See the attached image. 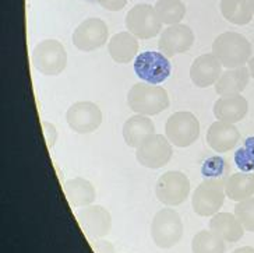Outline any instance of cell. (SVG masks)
Returning a JSON list of instances; mask_svg holds the SVG:
<instances>
[{"mask_svg":"<svg viewBox=\"0 0 254 253\" xmlns=\"http://www.w3.org/2000/svg\"><path fill=\"white\" fill-rule=\"evenodd\" d=\"M168 140L176 147H189L200 136V122L191 112H175L165 125Z\"/></svg>","mask_w":254,"mask_h":253,"instance_id":"8992f818","label":"cell"},{"mask_svg":"<svg viewBox=\"0 0 254 253\" xmlns=\"http://www.w3.org/2000/svg\"><path fill=\"white\" fill-rule=\"evenodd\" d=\"M109 55L116 63L126 65L137 58L138 53V41L131 32H119L115 34L108 44Z\"/></svg>","mask_w":254,"mask_h":253,"instance_id":"ffe728a7","label":"cell"},{"mask_svg":"<svg viewBox=\"0 0 254 253\" xmlns=\"http://www.w3.org/2000/svg\"><path fill=\"white\" fill-rule=\"evenodd\" d=\"M191 251L193 253H225V241L211 230H204L194 235Z\"/></svg>","mask_w":254,"mask_h":253,"instance_id":"484cf974","label":"cell"},{"mask_svg":"<svg viewBox=\"0 0 254 253\" xmlns=\"http://www.w3.org/2000/svg\"><path fill=\"white\" fill-rule=\"evenodd\" d=\"M151 237L161 249H171L183 237V223L173 209H162L152 218Z\"/></svg>","mask_w":254,"mask_h":253,"instance_id":"277c9868","label":"cell"},{"mask_svg":"<svg viewBox=\"0 0 254 253\" xmlns=\"http://www.w3.org/2000/svg\"><path fill=\"white\" fill-rule=\"evenodd\" d=\"M98 4L109 11H120L127 4V0H97Z\"/></svg>","mask_w":254,"mask_h":253,"instance_id":"f1b7e54d","label":"cell"},{"mask_svg":"<svg viewBox=\"0 0 254 253\" xmlns=\"http://www.w3.org/2000/svg\"><path fill=\"white\" fill-rule=\"evenodd\" d=\"M219 7L225 20L235 25H246L254 15L249 0H221Z\"/></svg>","mask_w":254,"mask_h":253,"instance_id":"cb8c5ba5","label":"cell"},{"mask_svg":"<svg viewBox=\"0 0 254 253\" xmlns=\"http://www.w3.org/2000/svg\"><path fill=\"white\" fill-rule=\"evenodd\" d=\"M212 53L226 69L245 66L252 59V44L239 32H224L212 44Z\"/></svg>","mask_w":254,"mask_h":253,"instance_id":"6da1fadb","label":"cell"},{"mask_svg":"<svg viewBox=\"0 0 254 253\" xmlns=\"http://www.w3.org/2000/svg\"><path fill=\"white\" fill-rule=\"evenodd\" d=\"M77 220L84 232L92 238L106 237L112 228V217L102 206H87L77 213Z\"/></svg>","mask_w":254,"mask_h":253,"instance_id":"5bb4252c","label":"cell"},{"mask_svg":"<svg viewBox=\"0 0 254 253\" xmlns=\"http://www.w3.org/2000/svg\"><path fill=\"white\" fill-rule=\"evenodd\" d=\"M190 193V180L183 172L169 171L161 175L155 186L158 200L165 206H180Z\"/></svg>","mask_w":254,"mask_h":253,"instance_id":"9c48e42d","label":"cell"},{"mask_svg":"<svg viewBox=\"0 0 254 253\" xmlns=\"http://www.w3.org/2000/svg\"><path fill=\"white\" fill-rule=\"evenodd\" d=\"M172 143L162 134H152L135 151L137 161L151 169H158L168 164L172 158Z\"/></svg>","mask_w":254,"mask_h":253,"instance_id":"30bf717a","label":"cell"},{"mask_svg":"<svg viewBox=\"0 0 254 253\" xmlns=\"http://www.w3.org/2000/svg\"><path fill=\"white\" fill-rule=\"evenodd\" d=\"M154 7L162 24L168 25L179 24L186 14V6L180 0H158Z\"/></svg>","mask_w":254,"mask_h":253,"instance_id":"d4e9b609","label":"cell"},{"mask_svg":"<svg viewBox=\"0 0 254 253\" xmlns=\"http://www.w3.org/2000/svg\"><path fill=\"white\" fill-rule=\"evenodd\" d=\"M209 230L226 242H238L245 234V228L238 217L231 213H217L209 221Z\"/></svg>","mask_w":254,"mask_h":253,"instance_id":"44dd1931","label":"cell"},{"mask_svg":"<svg viewBox=\"0 0 254 253\" xmlns=\"http://www.w3.org/2000/svg\"><path fill=\"white\" fill-rule=\"evenodd\" d=\"M134 72L137 77L148 84L164 83L172 72L171 62L162 52L147 51L137 55L134 59Z\"/></svg>","mask_w":254,"mask_h":253,"instance_id":"52a82bcc","label":"cell"},{"mask_svg":"<svg viewBox=\"0 0 254 253\" xmlns=\"http://www.w3.org/2000/svg\"><path fill=\"white\" fill-rule=\"evenodd\" d=\"M212 111L218 120L235 125L245 119L249 111V104L246 98L240 94L232 97H221L215 101Z\"/></svg>","mask_w":254,"mask_h":253,"instance_id":"e0dca14e","label":"cell"},{"mask_svg":"<svg viewBox=\"0 0 254 253\" xmlns=\"http://www.w3.org/2000/svg\"><path fill=\"white\" fill-rule=\"evenodd\" d=\"M225 196V182L218 178H208L202 180L194 190L191 206L197 216H215L224 206Z\"/></svg>","mask_w":254,"mask_h":253,"instance_id":"5b68a950","label":"cell"},{"mask_svg":"<svg viewBox=\"0 0 254 253\" xmlns=\"http://www.w3.org/2000/svg\"><path fill=\"white\" fill-rule=\"evenodd\" d=\"M232 253H254V248H252V246H243V248H239V249L233 251Z\"/></svg>","mask_w":254,"mask_h":253,"instance_id":"f546056e","label":"cell"},{"mask_svg":"<svg viewBox=\"0 0 254 253\" xmlns=\"http://www.w3.org/2000/svg\"><path fill=\"white\" fill-rule=\"evenodd\" d=\"M235 216L246 231L254 232V197L239 201L235 206Z\"/></svg>","mask_w":254,"mask_h":253,"instance_id":"83f0119b","label":"cell"},{"mask_svg":"<svg viewBox=\"0 0 254 253\" xmlns=\"http://www.w3.org/2000/svg\"><path fill=\"white\" fill-rule=\"evenodd\" d=\"M222 75V65L214 53H204L193 62L190 67V79L200 88L215 85Z\"/></svg>","mask_w":254,"mask_h":253,"instance_id":"9a60e30c","label":"cell"},{"mask_svg":"<svg viewBox=\"0 0 254 253\" xmlns=\"http://www.w3.org/2000/svg\"><path fill=\"white\" fill-rule=\"evenodd\" d=\"M155 134L154 122L145 115L130 116L123 125V139L127 146L138 149L148 137Z\"/></svg>","mask_w":254,"mask_h":253,"instance_id":"d6986e66","label":"cell"},{"mask_svg":"<svg viewBox=\"0 0 254 253\" xmlns=\"http://www.w3.org/2000/svg\"><path fill=\"white\" fill-rule=\"evenodd\" d=\"M64 193L73 207H87L95 200V187L84 178L68 179L64 183Z\"/></svg>","mask_w":254,"mask_h":253,"instance_id":"7402d4cb","label":"cell"},{"mask_svg":"<svg viewBox=\"0 0 254 253\" xmlns=\"http://www.w3.org/2000/svg\"><path fill=\"white\" fill-rule=\"evenodd\" d=\"M127 104L131 111L138 115L152 116L169 106V95L161 85L137 83L127 94Z\"/></svg>","mask_w":254,"mask_h":253,"instance_id":"7a4b0ae2","label":"cell"},{"mask_svg":"<svg viewBox=\"0 0 254 253\" xmlns=\"http://www.w3.org/2000/svg\"><path fill=\"white\" fill-rule=\"evenodd\" d=\"M240 139V132L233 123L217 120L207 130V143L211 149L219 154L228 153L236 147Z\"/></svg>","mask_w":254,"mask_h":253,"instance_id":"2e32d148","label":"cell"},{"mask_svg":"<svg viewBox=\"0 0 254 253\" xmlns=\"http://www.w3.org/2000/svg\"><path fill=\"white\" fill-rule=\"evenodd\" d=\"M194 42V34L189 25L175 24L165 28L158 41V48L165 56L172 58L175 55L187 52Z\"/></svg>","mask_w":254,"mask_h":253,"instance_id":"4fadbf2b","label":"cell"},{"mask_svg":"<svg viewBox=\"0 0 254 253\" xmlns=\"http://www.w3.org/2000/svg\"><path fill=\"white\" fill-rule=\"evenodd\" d=\"M70 129L81 134L95 132L102 123V112L99 106L90 101H78L68 108L66 113Z\"/></svg>","mask_w":254,"mask_h":253,"instance_id":"7c38bea8","label":"cell"},{"mask_svg":"<svg viewBox=\"0 0 254 253\" xmlns=\"http://www.w3.org/2000/svg\"><path fill=\"white\" fill-rule=\"evenodd\" d=\"M249 4H250V7H252V11H253V14H254V0H249Z\"/></svg>","mask_w":254,"mask_h":253,"instance_id":"1f68e13d","label":"cell"},{"mask_svg":"<svg viewBox=\"0 0 254 253\" xmlns=\"http://www.w3.org/2000/svg\"><path fill=\"white\" fill-rule=\"evenodd\" d=\"M108 35L109 30L104 20L87 18L73 32V44L81 52H92L106 44Z\"/></svg>","mask_w":254,"mask_h":253,"instance_id":"8fae6325","label":"cell"},{"mask_svg":"<svg viewBox=\"0 0 254 253\" xmlns=\"http://www.w3.org/2000/svg\"><path fill=\"white\" fill-rule=\"evenodd\" d=\"M235 164L242 172L254 171V137H247L245 144L236 150Z\"/></svg>","mask_w":254,"mask_h":253,"instance_id":"4316f807","label":"cell"},{"mask_svg":"<svg viewBox=\"0 0 254 253\" xmlns=\"http://www.w3.org/2000/svg\"><path fill=\"white\" fill-rule=\"evenodd\" d=\"M249 72H250V76L254 79V56L249 60Z\"/></svg>","mask_w":254,"mask_h":253,"instance_id":"4dcf8cb0","label":"cell"},{"mask_svg":"<svg viewBox=\"0 0 254 253\" xmlns=\"http://www.w3.org/2000/svg\"><path fill=\"white\" fill-rule=\"evenodd\" d=\"M31 60L41 75L59 76L67 66V52L59 41L45 39L34 48Z\"/></svg>","mask_w":254,"mask_h":253,"instance_id":"3957f363","label":"cell"},{"mask_svg":"<svg viewBox=\"0 0 254 253\" xmlns=\"http://www.w3.org/2000/svg\"><path fill=\"white\" fill-rule=\"evenodd\" d=\"M126 28L134 37L141 39H150L157 37L162 28V21L159 20L155 7L147 3L135 4L126 14Z\"/></svg>","mask_w":254,"mask_h":253,"instance_id":"ba28073f","label":"cell"},{"mask_svg":"<svg viewBox=\"0 0 254 253\" xmlns=\"http://www.w3.org/2000/svg\"><path fill=\"white\" fill-rule=\"evenodd\" d=\"M225 193L233 201H243L253 197L254 173L238 172L233 173L225 182Z\"/></svg>","mask_w":254,"mask_h":253,"instance_id":"603a6c76","label":"cell"},{"mask_svg":"<svg viewBox=\"0 0 254 253\" xmlns=\"http://www.w3.org/2000/svg\"><path fill=\"white\" fill-rule=\"evenodd\" d=\"M250 77L252 76L249 72V67L240 66L235 69H226L215 83V91L221 97L238 95L246 88Z\"/></svg>","mask_w":254,"mask_h":253,"instance_id":"ac0fdd59","label":"cell"}]
</instances>
